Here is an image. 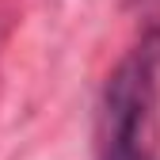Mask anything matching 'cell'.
<instances>
[{
    "instance_id": "1",
    "label": "cell",
    "mask_w": 160,
    "mask_h": 160,
    "mask_svg": "<svg viewBox=\"0 0 160 160\" xmlns=\"http://www.w3.org/2000/svg\"><path fill=\"white\" fill-rule=\"evenodd\" d=\"M156 72H160V34L141 38L126 61L114 69L103 92V160H137L141 137L156 103Z\"/></svg>"
}]
</instances>
